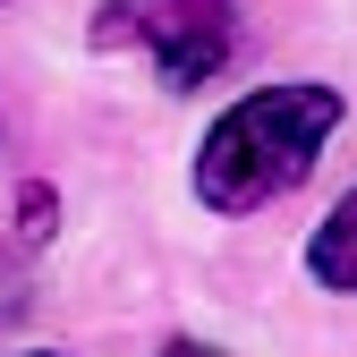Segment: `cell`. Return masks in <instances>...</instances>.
Wrapping results in <instances>:
<instances>
[{
  "label": "cell",
  "mask_w": 357,
  "mask_h": 357,
  "mask_svg": "<svg viewBox=\"0 0 357 357\" xmlns=\"http://www.w3.org/2000/svg\"><path fill=\"white\" fill-rule=\"evenodd\" d=\"M340 128V94L332 85H264V94L230 102L204 145H196V196L213 213H255L289 196L306 170H315V153L332 145Z\"/></svg>",
  "instance_id": "cell-1"
},
{
  "label": "cell",
  "mask_w": 357,
  "mask_h": 357,
  "mask_svg": "<svg viewBox=\"0 0 357 357\" xmlns=\"http://www.w3.org/2000/svg\"><path fill=\"white\" fill-rule=\"evenodd\" d=\"M94 52H153L162 85L196 94L238 52V0H102Z\"/></svg>",
  "instance_id": "cell-2"
},
{
  "label": "cell",
  "mask_w": 357,
  "mask_h": 357,
  "mask_svg": "<svg viewBox=\"0 0 357 357\" xmlns=\"http://www.w3.org/2000/svg\"><path fill=\"white\" fill-rule=\"evenodd\" d=\"M306 273H315L324 289H340V298H357V188L332 204L324 230L306 238Z\"/></svg>",
  "instance_id": "cell-3"
},
{
  "label": "cell",
  "mask_w": 357,
  "mask_h": 357,
  "mask_svg": "<svg viewBox=\"0 0 357 357\" xmlns=\"http://www.w3.org/2000/svg\"><path fill=\"white\" fill-rule=\"evenodd\" d=\"M52 213H60V204H52V188H26V196H17V230H26V238H43V230H52Z\"/></svg>",
  "instance_id": "cell-4"
},
{
  "label": "cell",
  "mask_w": 357,
  "mask_h": 357,
  "mask_svg": "<svg viewBox=\"0 0 357 357\" xmlns=\"http://www.w3.org/2000/svg\"><path fill=\"white\" fill-rule=\"evenodd\" d=\"M162 357H221V349H196V340H178V349H162Z\"/></svg>",
  "instance_id": "cell-5"
}]
</instances>
